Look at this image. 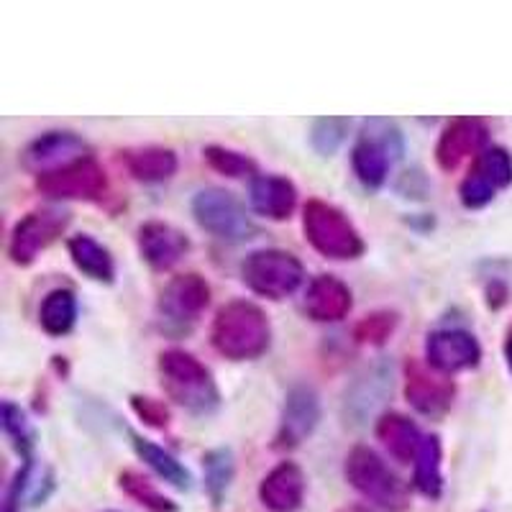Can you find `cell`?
<instances>
[{
    "instance_id": "8fae6325",
    "label": "cell",
    "mask_w": 512,
    "mask_h": 512,
    "mask_svg": "<svg viewBox=\"0 0 512 512\" xmlns=\"http://www.w3.org/2000/svg\"><path fill=\"white\" fill-rule=\"evenodd\" d=\"M402 379H405V400L415 413L425 418H443L451 410L456 397V384L448 377L438 374L428 364L418 359H408L402 367Z\"/></svg>"
},
{
    "instance_id": "e575fe53",
    "label": "cell",
    "mask_w": 512,
    "mask_h": 512,
    "mask_svg": "<svg viewBox=\"0 0 512 512\" xmlns=\"http://www.w3.org/2000/svg\"><path fill=\"white\" fill-rule=\"evenodd\" d=\"M505 361H507V369H510V374H512V333L507 336V341H505Z\"/></svg>"
},
{
    "instance_id": "f546056e",
    "label": "cell",
    "mask_w": 512,
    "mask_h": 512,
    "mask_svg": "<svg viewBox=\"0 0 512 512\" xmlns=\"http://www.w3.org/2000/svg\"><path fill=\"white\" fill-rule=\"evenodd\" d=\"M351 131V118H338V116H328V118H315L310 123V146H313V152L318 157H333V154L341 149V144L346 141Z\"/></svg>"
},
{
    "instance_id": "e0dca14e",
    "label": "cell",
    "mask_w": 512,
    "mask_h": 512,
    "mask_svg": "<svg viewBox=\"0 0 512 512\" xmlns=\"http://www.w3.org/2000/svg\"><path fill=\"white\" fill-rule=\"evenodd\" d=\"M303 308L315 323H338L354 308V295L344 280L333 274H318L308 282Z\"/></svg>"
},
{
    "instance_id": "f1b7e54d",
    "label": "cell",
    "mask_w": 512,
    "mask_h": 512,
    "mask_svg": "<svg viewBox=\"0 0 512 512\" xmlns=\"http://www.w3.org/2000/svg\"><path fill=\"white\" fill-rule=\"evenodd\" d=\"M203 157L210 164V169H216L218 175L231 177V180H254L259 175V167L249 154L228 149V146L208 144L203 149Z\"/></svg>"
},
{
    "instance_id": "277c9868",
    "label": "cell",
    "mask_w": 512,
    "mask_h": 512,
    "mask_svg": "<svg viewBox=\"0 0 512 512\" xmlns=\"http://www.w3.org/2000/svg\"><path fill=\"white\" fill-rule=\"evenodd\" d=\"M344 477L361 497L384 512H405L410 489L372 446H354L344 461Z\"/></svg>"
},
{
    "instance_id": "3957f363",
    "label": "cell",
    "mask_w": 512,
    "mask_h": 512,
    "mask_svg": "<svg viewBox=\"0 0 512 512\" xmlns=\"http://www.w3.org/2000/svg\"><path fill=\"white\" fill-rule=\"evenodd\" d=\"M303 233L320 256L333 262H354L367 251V241L338 205L308 200L303 208Z\"/></svg>"
},
{
    "instance_id": "7a4b0ae2",
    "label": "cell",
    "mask_w": 512,
    "mask_h": 512,
    "mask_svg": "<svg viewBox=\"0 0 512 512\" xmlns=\"http://www.w3.org/2000/svg\"><path fill=\"white\" fill-rule=\"evenodd\" d=\"M210 344L228 361H254L272 344V326L262 308L249 300H231L218 308L210 326Z\"/></svg>"
},
{
    "instance_id": "5bb4252c",
    "label": "cell",
    "mask_w": 512,
    "mask_h": 512,
    "mask_svg": "<svg viewBox=\"0 0 512 512\" xmlns=\"http://www.w3.org/2000/svg\"><path fill=\"white\" fill-rule=\"evenodd\" d=\"M90 154H93L90 144L75 131H47L26 144V149L21 152V164L31 175L39 177L67 167L82 157H90Z\"/></svg>"
},
{
    "instance_id": "7402d4cb",
    "label": "cell",
    "mask_w": 512,
    "mask_h": 512,
    "mask_svg": "<svg viewBox=\"0 0 512 512\" xmlns=\"http://www.w3.org/2000/svg\"><path fill=\"white\" fill-rule=\"evenodd\" d=\"M67 251L77 272H82L88 280L100 285H113L116 282V259L108 251V246L93 239L90 233H77L67 239Z\"/></svg>"
},
{
    "instance_id": "cb8c5ba5",
    "label": "cell",
    "mask_w": 512,
    "mask_h": 512,
    "mask_svg": "<svg viewBox=\"0 0 512 512\" xmlns=\"http://www.w3.org/2000/svg\"><path fill=\"white\" fill-rule=\"evenodd\" d=\"M395 154L384 144H379L372 136L361 134L359 141L351 149V169H354L356 180L367 190H379L384 187L387 177H390V167L395 162Z\"/></svg>"
},
{
    "instance_id": "4316f807",
    "label": "cell",
    "mask_w": 512,
    "mask_h": 512,
    "mask_svg": "<svg viewBox=\"0 0 512 512\" xmlns=\"http://www.w3.org/2000/svg\"><path fill=\"white\" fill-rule=\"evenodd\" d=\"M415 487L428 500L443 495V446L438 436H425L415 456Z\"/></svg>"
},
{
    "instance_id": "2e32d148",
    "label": "cell",
    "mask_w": 512,
    "mask_h": 512,
    "mask_svg": "<svg viewBox=\"0 0 512 512\" xmlns=\"http://www.w3.org/2000/svg\"><path fill=\"white\" fill-rule=\"evenodd\" d=\"M136 246L139 254L154 272H169L182 262L190 251L187 233L172 223L146 221L136 228Z\"/></svg>"
},
{
    "instance_id": "d4e9b609",
    "label": "cell",
    "mask_w": 512,
    "mask_h": 512,
    "mask_svg": "<svg viewBox=\"0 0 512 512\" xmlns=\"http://www.w3.org/2000/svg\"><path fill=\"white\" fill-rule=\"evenodd\" d=\"M77 313H80V305H77L75 292L70 287H57L47 292L39 305L41 331L52 338H64L77 326Z\"/></svg>"
},
{
    "instance_id": "d6986e66",
    "label": "cell",
    "mask_w": 512,
    "mask_h": 512,
    "mask_svg": "<svg viewBox=\"0 0 512 512\" xmlns=\"http://www.w3.org/2000/svg\"><path fill=\"white\" fill-rule=\"evenodd\" d=\"M249 203L267 221H290L297 208V187L285 175H256L249 182Z\"/></svg>"
},
{
    "instance_id": "83f0119b",
    "label": "cell",
    "mask_w": 512,
    "mask_h": 512,
    "mask_svg": "<svg viewBox=\"0 0 512 512\" xmlns=\"http://www.w3.org/2000/svg\"><path fill=\"white\" fill-rule=\"evenodd\" d=\"M118 487H121L123 495L131 497L146 512H180V505L172 497L159 492L152 479H146L144 474L134 472V469H123L118 474Z\"/></svg>"
},
{
    "instance_id": "836d02e7",
    "label": "cell",
    "mask_w": 512,
    "mask_h": 512,
    "mask_svg": "<svg viewBox=\"0 0 512 512\" xmlns=\"http://www.w3.org/2000/svg\"><path fill=\"white\" fill-rule=\"evenodd\" d=\"M31 472H34V459L24 461L21 469L13 474V479L8 482L6 497H3V512H21L24 510L26 492L31 487Z\"/></svg>"
},
{
    "instance_id": "4fadbf2b",
    "label": "cell",
    "mask_w": 512,
    "mask_h": 512,
    "mask_svg": "<svg viewBox=\"0 0 512 512\" xmlns=\"http://www.w3.org/2000/svg\"><path fill=\"white\" fill-rule=\"evenodd\" d=\"M482 346L477 336L464 328H438L425 338V364L443 377L479 367Z\"/></svg>"
},
{
    "instance_id": "6da1fadb",
    "label": "cell",
    "mask_w": 512,
    "mask_h": 512,
    "mask_svg": "<svg viewBox=\"0 0 512 512\" xmlns=\"http://www.w3.org/2000/svg\"><path fill=\"white\" fill-rule=\"evenodd\" d=\"M157 367L162 390L185 413L195 418H208L218 413L223 402L221 387L198 356L182 349H167L159 354Z\"/></svg>"
},
{
    "instance_id": "44dd1931",
    "label": "cell",
    "mask_w": 512,
    "mask_h": 512,
    "mask_svg": "<svg viewBox=\"0 0 512 512\" xmlns=\"http://www.w3.org/2000/svg\"><path fill=\"white\" fill-rule=\"evenodd\" d=\"M123 167L136 182L144 185H159L175 177L177 172V154L167 146H134L121 152Z\"/></svg>"
},
{
    "instance_id": "30bf717a",
    "label": "cell",
    "mask_w": 512,
    "mask_h": 512,
    "mask_svg": "<svg viewBox=\"0 0 512 512\" xmlns=\"http://www.w3.org/2000/svg\"><path fill=\"white\" fill-rule=\"evenodd\" d=\"M512 185V154L505 146H487L459 185V200L466 210H482L497 192Z\"/></svg>"
},
{
    "instance_id": "1f68e13d",
    "label": "cell",
    "mask_w": 512,
    "mask_h": 512,
    "mask_svg": "<svg viewBox=\"0 0 512 512\" xmlns=\"http://www.w3.org/2000/svg\"><path fill=\"white\" fill-rule=\"evenodd\" d=\"M397 313L392 310H377L364 315L354 326V341L361 346H384L397 328Z\"/></svg>"
},
{
    "instance_id": "4dcf8cb0",
    "label": "cell",
    "mask_w": 512,
    "mask_h": 512,
    "mask_svg": "<svg viewBox=\"0 0 512 512\" xmlns=\"http://www.w3.org/2000/svg\"><path fill=\"white\" fill-rule=\"evenodd\" d=\"M0 413H3V431L11 438L16 454L24 461H29L31 451H34L36 446V431L34 425H31V420L26 418L24 410L18 408L16 402L11 400L3 402V410H0Z\"/></svg>"
},
{
    "instance_id": "ba28073f",
    "label": "cell",
    "mask_w": 512,
    "mask_h": 512,
    "mask_svg": "<svg viewBox=\"0 0 512 512\" xmlns=\"http://www.w3.org/2000/svg\"><path fill=\"white\" fill-rule=\"evenodd\" d=\"M72 221V213L62 205H47V208L31 210L29 216L13 226L11 239H8V256L16 267H31L47 251L54 241L67 231Z\"/></svg>"
},
{
    "instance_id": "ffe728a7",
    "label": "cell",
    "mask_w": 512,
    "mask_h": 512,
    "mask_svg": "<svg viewBox=\"0 0 512 512\" xmlns=\"http://www.w3.org/2000/svg\"><path fill=\"white\" fill-rule=\"evenodd\" d=\"M374 436L387 448V454L397 464H410V461H415V456L420 451V443L425 438L415 420H410L408 415L395 413V410L379 415L377 425H374Z\"/></svg>"
},
{
    "instance_id": "7c38bea8",
    "label": "cell",
    "mask_w": 512,
    "mask_h": 512,
    "mask_svg": "<svg viewBox=\"0 0 512 512\" xmlns=\"http://www.w3.org/2000/svg\"><path fill=\"white\" fill-rule=\"evenodd\" d=\"M323 418L320 408V395L310 384H295L285 395L280 413V425L274 433L272 448L277 451H292V448L303 446Z\"/></svg>"
},
{
    "instance_id": "5b68a950",
    "label": "cell",
    "mask_w": 512,
    "mask_h": 512,
    "mask_svg": "<svg viewBox=\"0 0 512 512\" xmlns=\"http://www.w3.org/2000/svg\"><path fill=\"white\" fill-rule=\"evenodd\" d=\"M241 280L254 295L280 303L303 287L305 267L292 251L256 249L241 262Z\"/></svg>"
},
{
    "instance_id": "484cf974",
    "label": "cell",
    "mask_w": 512,
    "mask_h": 512,
    "mask_svg": "<svg viewBox=\"0 0 512 512\" xmlns=\"http://www.w3.org/2000/svg\"><path fill=\"white\" fill-rule=\"evenodd\" d=\"M233 477H236V456L228 446L210 448L203 454V479L205 495L213 502V507H223L231 489Z\"/></svg>"
},
{
    "instance_id": "9a60e30c",
    "label": "cell",
    "mask_w": 512,
    "mask_h": 512,
    "mask_svg": "<svg viewBox=\"0 0 512 512\" xmlns=\"http://www.w3.org/2000/svg\"><path fill=\"white\" fill-rule=\"evenodd\" d=\"M487 139L489 131L482 118L461 116L448 121V126L443 128V134L436 141V152H433L438 169L454 172L466 159H477L487 149Z\"/></svg>"
},
{
    "instance_id": "ac0fdd59",
    "label": "cell",
    "mask_w": 512,
    "mask_h": 512,
    "mask_svg": "<svg viewBox=\"0 0 512 512\" xmlns=\"http://www.w3.org/2000/svg\"><path fill=\"white\" fill-rule=\"evenodd\" d=\"M308 479L295 461H280L259 484V500L269 512H297L305 502Z\"/></svg>"
},
{
    "instance_id": "8992f818",
    "label": "cell",
    "mask_w": 512,
    "mask_h": 512,
    "mask_svg": "<svg viewBox=\"0 0 512 512\" xmlns=\"http://www.w3.org/2000/svg\"><path fill=\"white\" fill-rule=\"evenodd\" d=\"M192 218L205 233L226 244H244L254 239L256 226L241 200L221 187H205L190 203Z\"/></svg>"
},
{
    "instance_id": "d6a6232c",
    "label": "cell",
    "mask_w": 512,
    "mask_h": 512,
    "mask_svg": "<svg viewBox=\"0 0 512 512\" xmlns=\"http://www.w3.org/2000/svg\"><path fill=\"white\" fill-rule=\"evenodd\" d=\"M128 402H131V410L139 415V420H144L149 428L164 431V428L169 425V420H172L169 408L164 405L162 400H154V397H149V395H131V400Z\"/></svg>"
},
{
    "instance_id": "603a6c76",
    "label": "cell",
    "mask_w": 512,
    "mask_h": 512,
    "mask_svg": "<svg viewBox=\"0 0 512 512\" xmlns=\"http://www.w3.org/2000/svg\"><path fill=\"white\" fill-rule=\"evenodd\" d=\"M131 438V448L134 454L144 461L154 474H157L162 482H167L169 487L180 489V492H190L192 489V474L175 454H169L167 448H162L159 443L149 441V438L139 436L136 431H128Z\"/></svg>"
},
{
    "instance_id": "d590c367",
    "label": "cell",
    "mask_w": 512,
    "mask_h": 512,
    "mask_svg": "<svg viewBox=\"0 0 512 512\" xmlns=\"http://www.w3.org/2000/svg\"><path fill=\"white\" fill-rule=\"evenodd\" d=\"M341 512H374L372 507H367V505H359V502H356V505H346L344 510Z\"/></svg>"
},
{
    "instance_id": "52a82bcc",
    "label": "cell",
    "mask_w": 512,
    "mask_h": 512,
    "mask_svg": "<svg viewBox=\"0 0 512 512\" xmlns=\"http://www.w3.org/2000/svg\"><path fill=\"white\" fill-rule=\"evenodd\" d=\"M210 305V285L203 274H177L157 300V320L164 333H190Z\"/></svg>"
},
{
    "instance_id": "9c48e42d",
    "label": "cell",
    "mask_w": 512,
    "mask_h": 512,
    "mask_svg": "<svg viewBox=\"0 0 512 512\" xmlns=\"http://www.w3.org/2000/svg\"><path fill=\"white\" fill-rule=\"evenodd\" d=\"M36 190L49 200H82V203H98L108 192V175L103 164L90 154L62 169H54L47 175L36 177Z\"/></svg>"
}]
</instances>
